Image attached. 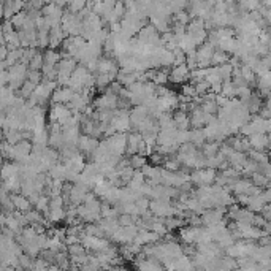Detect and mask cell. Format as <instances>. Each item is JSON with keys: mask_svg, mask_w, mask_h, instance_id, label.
<instances>
[{"mask_svg": "<svg viewBox=\"0 0 271 271\" xmlns=\"http://www.w3.org/2000/svg\"><path fill=\"white\" fill-rule=\"evenodd\" d=\"M170 81L173 84H187V81H191V69L184 65H176L170 70Z\"/></svg>", "mask_w": 271, "mask_h": 271, "instance_id": "30bf717a", "label": "cell"}, {"mask_svg": "<svg viewBox=\"0 0 271 271\" xmlns=\"http://www.w3.org/2000/svg\"><path fill=\"white\" fill-rule=\"evenodd\" d=\"M257 87L260 90V95L262 97H268L270 92H271V70L260 75V77L257 78Z\"/></svg>", "mask_w": 271, "mask_h": 271, "instance_id": "44dd1931", "label": "cell"}, {"mask_svg": "<svg viewBox=\"0 0 271 271\" xmlns=\"http://www.w3.org/2000/svg\"><path fill=\"white\" fill-rule=\"evenodd\" d=\"M191 143L197 148H203L208 143L205 129H192L191 130Z\"/></svg>", "mask_w": 271, "mask_h": 271, "instance_id": "484cf974", "label": "cell"}, {"mask_svg": "<svg viewBox=\"0 0 271 271\" xmlns=\"http://www.w3.org/2000/svg\"><path fill=\"white\" fill-rule=\"evenodd\" d=\"M43 65H44V57L41 52H39L34 59L32 62L29 64V70H37V72H41L43 70Z\"/></svg>", "mask_w": 271, "mask_h": 271, "instance_id": "d590c367", "label": "cell"}, {"mask_svg": "<svg viewBox=\"0 0 271 271\" xmlns=\"http://www.w3.org/2000/svg\"><path fill=\"white\" fill-rule=\"evenodd\" d=\"M102 225V229L105 232V236H108V238H113L116 235V232L120 229V224L117 219H102L99 222Z\"/></svg>", "mask_w": 271, "mask_h": 271, "instance_id": "603a6c76", "label": "cell"}, {"mask_svg": "<svg viewBox=\"0 0 271 271\" xmlns=\"http://www.w3.org/2000/svg\"><path fill=\"white\" fill-rule=\"evenodd\" d=\"M221 95L227 97V99H230V100L233 99V97H236V86L233 84L232 79L222 82V92H221Z\"/></svg>", "mask_w": 271, "mask_h": 271, "instance_id": "1f68e13d", "label": "cell"}, {"mask_svg": "<svg viewBox=\"0 0 271 271\" xmlns=\"http://www.w3.org/2000/svg\"><path fill=\"white\" fill-rule=\"evenodd\" d=\"M198 229H200V227H191V225H184L183 229H179V232H178V238L181 239V243L186 244V246L197 244Z\"/></svg>", "mask_w": 271, "mask_h": 271, "instance_id": "4fadbf2b", "label": "cell"}, {"mask_svg": "<svg viewBox=\"0 0 271 271\" xmlns=\"http://www.w3.org/2000/svg\"><path fill=\"white\" fill-rule=\"evenodd\" d=\"M236 48H238V40L236 39L219 40V43H217V49L227 52V54H235Z\"/></svg>", "mask_w": 271, "mask_h": 271, "instance_id": "4316f807", "label": "cell"}, {"mask_svg": "<svg viewBox=\"0 0 271 271\" xmlns=\"http://www.w3.org/2000/svg\"><path fill=\"white\" fill-rule=\"evenodd\" d=\"M113 187V184L110 183V181H103V183H100V184H97L95 187H94V194L97 195V197H102V200L105 198V195L108 194V191Z\"/></svg>", "mask_w": 271, "mask_h": 271, "instance_id": "e575fe53", "label": "cell"}, {"mask_svg": "<svg viewBox=\"0 0 271 271\" xmlns=\"http://www.w3.org/2000/svg\"><path fill=\"white\" fill-rule=\"evenodd\" d=\"M67 173H69V168L65 167V163H57V165H54V167L49 170L48 176L52 181H62V183H65Z\"/></svg>", "mask_w": 271, "mask_h": 271, "instance_id": "cb8c5ba5", "label": "cell"}, {"mask_svg": "<svg viewBox=\"0 0 271 271\" xmlns=\"http://www.w3.org/2000/svg\"><path fill=\"white\" fill-rule=\"evenodd\" d=\"M113 82H115V77H110V75H102L97 73L95 77V89L99 90H107Z\"/></svg>", "mask_w": 271, "mask_h": 271, "instance_id": "83f0119b", "label": "cell"}, {"mask_svg": "<svg viewBox=\"0 0 271 271\" xmlns=\"http://www.w3.org/2000/svg\"><path fill=\"white\" fill-rule=\"evenodd\" d=\"M117 103H119V95L110 92V90H105V92L97 97L94 100V108L103 111V110H117Z\"/></svg>", "mask_w": 271, "mask_h": 271, "instance_id": "52a82bcc", "label": "cell"}, {"mask_svg": "<svg viewBox=\"0 0 271 271\" xmlns=\"http://www.w3.org/2000/svg\"><path fill=\"white\" fill-rule=\"evenodd\" d=\"M11 201L14 205V209L19 211V213H27V211L32 209V203H30V200L27 197H24V195L21 194H11Z\"/></svg>", "mask_w": 271, "mask_h": 271, "instance_id": "ffe728a7", "label": "cell"}, {"mask_svg": "<svg viewBox=\"0 0 271 271\" xmlns=\"http://www.w3.org/2000/svg\"><path fill=\"white\" fill-rule=\"evenodd\" d=\"M159 120V125H160V130H170V129H176L175 125V117H173L170 113H163V115L157 119Z\"/></svg>", "mask_w": 271, "mask_h": 271, "instance_id": "f546056e", "label": "cell"}, {"mask_svg": "<svg viewBox=\"0 0 271 271\" xmlns=\"http://www.w3.org/2000/svg\"><path fill=\"white\" fill-rule=\"evenodd\" d=\"M249 145L251 148H254V151H265L267 148L271 146L270 143V138L267 133H257V135H252V137H249Z\"/></svg>", "mask_w": 271, "mask_h": 271, "instance_id": "d6986e66", "label": "cell"}, {"mask_svg": "<svg viewBox=\"0 0 271 271\" xmlns=\"http://www.w3.org/2000/svg\"><path fill=\"white\" fill-rule=\"evenodd\" d=\"M86 6H87L86 2H72L67 5V8H69V13L72 14H79L82 10H86Z\"/></svg>", "mask_w": 271, "mask_h": 271, "instance_id": "74e56055", "label": "cell"}, {"mask_svg": "<svg viewBox=\"0 0 271 271\" xmlns=\"http://www.w3.org/2000/svg\"><path fill=\"white\" fill-rule=\"evenodd\" d=\"M65 40H67V34L64 32L62 27L51 29V32H49V48L51 49L60 48L65 43Z\"/></svg>", "mask_w": 271, "mask_h": 271, "instance_id": "e0dca14e", "label": "cell"}, {"mask_svg": "<svg viewBox=\"0 0 271 271\" xmlns=\"http://www.w3.org/2000/svg\"><path fill=\"white\" fill-rule=\"evenodd\" d=\"M216 52V46H213L211 43H205L197 49V62L198 69H211V60Z\"/></svg>", "mask_w": 271, "mask_h": 271, "instance_id": "9c48e42d", "label": "cell"}, {"mask_svg": "<svg viewBox=\"0 0 271 271\" xmlns=\"http://www.w3.org/2000/svg\"><path fill=\"white\" fill-rule=\"evenodd\" d=\"M149 117V111L145 105H141V107H135L132 111H130V120H132V129H137V127L143 122V120H146Z\"/></svg>", "mask_w": 271, "mask_h": 271, "instance_id": "ac0fdd59", "label": "cell"}, {"mask_svg": "<svg viewBox=\"0 0 271 271\" xmlns=\"http://www.w3.org/2000/svg\"><path fill=\"white\" fill-rule=\"evenodd\" d=\"M216 170L211 168H201V170H194L191 173V183L198 186V187H208L216 183Z\"/></svg>", "mask_w": 271, "mask_h": 271, "instance_id": "3957f363", "label": "cell"}, {"mask_svg": "<svg viewBox=\"0 0 271 271\" xmlns=\"http://www.w3.org/2000/svg\"><path fill=\"white\" fill-rule=\"evenodd\" d=\"M149 211L159 219H170V217L178 216V208L173 205L171 200H151Z\"/></svg>", "mask_w": 271, "mask_h": 271, "instance_id": "6da1fadb", "label": "cell"}, {"mask_svg": "<svg viewBox=\"0 0 271 271\" xmlns=\"http://www.w3.org/2000/svg\"><path fill=\"white\" fill-rule=\"evenodd\" d=\"M43 57H44V65L46 67H52V69H57V65L60 64V60H62V54H60L59 51L56 49H46L43 52Z\"/></svg>", "mask_w": 271, "mask_h": 271, "instance_id": "7402d4cb", "label": "cell"}, {"mask_svg": "<svg viewBox=\"0 0 271 271\" xmlns=\"http://www.w3.org/2000/svg\"><path fill=\"white\" fill-rule=\"evenodd\" d=\"M120 69H119V62L113 57V56H102L99 59V69H97V73L102 75H110V77L117 78Z\"/></svg>", "mask_w": 271, "mask_h": 271, "instance_id": "ba28073f", "label": "cell"}, {"mask_svg": "<svg viewBox=\"0 0 271 271\" xmlns=\"http://www.w3.org/2000/svg\"><path fill=\"white\" fill-rule=\"evenodd\" d=\"M37 90V86L34 84V82H30L29 79L24 82V86L21 87V90H19V97H22L24 100H29L30 97L34 95V92Z\"/></svg>", "mask_w": 271, "mask_h": 271, "instance_id": "d6a6232c", "label": "cell"}, {"mask_svg": "<svg viewBox=\"0 0 271 271\" xmlns=\"http://www.w3.org/2000/svg\"><path fill=\"white\" fill-rule=\"evenodd\" d=\"M27 79H29L30 82H34L35 86H39V84H41L44 78H43V73H41V72L29 70V73H27Z\"/></svg>", "mask_w": 271, "mask_h": 271, "instance_id": "8d00e7d4", "label": "cell"}, {"mask_svg": "<svg viewBox=\"0 0 271 271\" xmlns=\"http://www.w3.org/2000/svg\"><path fill=\"white\" fill-rule=\"evenodd\" d=\"M129 159H130V167L133 170H143L148 165V159L143 155H132Z\"/></svg>", "mask_w": 271, "mask_h": 271, "instance_id": "836d02e7", "label": "cell"}, {"mask_svg": "<svg viewBox=\"0 0 271 271\" xmlns=\"http://www.w3.org/2000/svg\"><path fill=\"white\" fill-rule=\"evenodd\" d=\"M165 271H167V270H165Z\"/></svg>", "mask_w": 271, "mask_h": 271, "instance_id": "f35d334b", "label": "cell"}, {"mask_svg": "<svg viewBox=\"0 0 271 271\" xmlns=\"http://www.w3.org/2000/svg\"><path fill=\"white\" fill-rule=\"evenodd\" d=\"M140 233V227L138 225H129V227H120L116 235L113 236L111 239L115 241L117 244H122V246H127V244H132L135 238L138 236Z\"/></svg>", "mask_w": 271, "mask_h": 271, "instance_id": "5b68a950", "label": "cell"}, {"mask_svg": "<svg viewBox=\"0 0 271 271\" xmlns=\"http://www.w3.org/2000/svg\"><path fill=\"white\" fill-rule=\"evenodd\" d=\"M77 92H73L70 87H59L51 97V105H69Z\"/></svg>", "mask_w": 271, "mask_h": 271, "instance_id": "5bb4252c", "label": "cell"}, {"mask_svg": "<svg viewBox=\"0 0 271 271\" xmlns=\"http://www.w3.org/2000/svg\"><path fill=\"white\" fill-rule=\"evenodd\" d=\"M229 62H230V54H227V52H224V51L216 49L214 56H213V60H211V65H213V67H221V65L229 64Z\"/></svg>", "mask_w": 271, "mask_h": 271, "instance_id": "4dcf8cb0", "label": "cell"}, {"mask_svg": "<svg viewBox=\"0 0 271 271\" xmlns=\"http://www.w3.org/2000/svg\"><path fill=\"white\" fill-rule=\"evenodd\" d=\"M99 146H100V141L97 138L89 137V135H81L79 143H78V151L79 153L87 154V155H92Z\"/></svg>", "mask_w": 271, "mask_h": 271, "instance_id": "9a60e30c", "label": "cell"}, {"mask_svg": "<svg viewBox=\"0 0 271 271\" xmlns=\"http://www.w3.org/2000/svg\"><path fill=\"white\" fill-rule=\"evenodd\" d=\"M81 244L86 247L87 252H95L100 254L103 251H107L111 246V243L107 238H99V236H90V235H84L81 238Z\"/></svg>", "mask_w": 271, "mask_h": 271, "instance_id": "8992f818", "label": "cell"}, {"mask_svg": "<svg viewBox=\"0 0 271 271\" xmlns=\"http://www.w3.org/2000/svg\"><path fill=\"white\" fill-rule=\"evenodd\" d=\"M205 81L208 82L211 87L217 86V84H222L224 79H222L221 73H219V69H217V67H211V69H208V75H206Z\"/></svg>", "mask_w": 271, "mask_h": 271, "instance_id": "f1b7e54d", "label": "cell"}, {"mask_svg": "<svg viewBox=\"0 0 271 271\" xmlns=\"http://www.w3.org/2000/svg\"><path fill=\"white\" fill-rule=\"evenodd\" d=\"M173 117H175V125H176L178 130H189V127H191V117H189V115H187V113L178 110Z\"/></svg>", "mask_w": 271, "mask_h": 271, "instance_id": "d4e9b609", "label": "cell"}, {"mask_svg": "<svg viewBox=\"0 0 271 271\" xmlns=\"http://www.w3.org/2000/svg\"><path fill=\"white\" fill-rule=\"evenodd\" d=\"M189 117H191V127H194V129H205L206 127V113L203 111L201 107H195L189 113Z\"/></svg>", "mask_w": 271, "mask_h": 271, "instance_id": "2e32d148", "label": "cell"}, {"mask_svg": "<svg viewBox=\"0 0 271 271\" xmlns=\"http://www.w3.org/2000/svg\"><path fill=\"white\" fill-rule=\"evenodd\" d=\"M224 213L225 208H214V209H206L205 213L201 214V222L205 227H211V225L221 224L224 222Z\"/></svg>", "mask_w": 271, "mask_h": 271, "instance_id": "7c38bea8", "label": "cell"}, {"mask_svg": "<svg viewBox=\"0 0 271 271\" xmlns=\"http://www.w3.org/2000/svg\"><path fill=\"white\" fill-rule=\"evenodd\" d=\"M62 29L67 37H81L82 32V19L78 14H72L67 11L62 19Z\"/></svg>", "mask_w": 271, "mask_h": 271, "instance_id": "277c9868", "label": "cell"}, {"mask_svg": "<svg viewBox=\"0 0 271 271\" xmlns=\"http://www.w3.org/2000/svg\"><path fill=\"white\" fill-rule=\"evenodd\" d=\"M73 116V111L69 105H51L49 108V120L51 124H59L60 127L65 125Z\"/></svg>", "mask_w": 271, "mask_h": 271, "instance_id": "7a4b0ae2", "label": "cell"}, {"mask_svg": "<svg viewBox=\"0 0 271 271\" xmlns=\"http://www.w3.org/2000/svg\"><path fill=\"white\" fill-rule=\"evenodd\" d=\"M135 268H137V271H165V267L159 260L145 257V255L137 257V260H135Z\"/></svg>", "mask_w": 271, "mask_h": 271, "instance_id": "8fae6325", "label": "cell"}]
</instances>
